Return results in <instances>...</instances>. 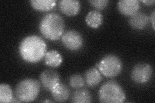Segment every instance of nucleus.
Instances as JSON below:
<instances>
[{
  "label": "nucleus",
  "mask_w": 155,
  "mask_h": 103,
  "mask_svg": "<svg viewBox=\"0 0 155 103\" xmlns=\"http://www.w3.org/2000/svg\"><path fill=\"white\" fill-rule=\"evenodd\" d=\"M19 52L23 60L30 63H36L45 57L47 45L43 39L36 35L25 37L21 41Z\"/></svg>",
  "instance_id": "obj_1"
},
{
  "label": "nucleus",
  "mask_w": 155,
  "mask_h": 103,
  "mask_svg": "<svg viewBox=\"0 0 155 103\" xmlns=\"http://www.w3.org/2000/svg\"><path fill=\"white\" fill-rule=\"evenodd\" d=\"M39 28L41 34L47 40L56 41L64 34L65 22L60 14L48 13L41 19Z\"/></svg>",
  "instance_id": "obj_2"
},
{
  "label": "nucleus",
  "mask_w": 155,
  "mask_h": 103,
  "mask_svg": "<svg viewBox=\"0 0 155 103\" xmlns=\"http://www.w3.org/2000/svg\"><path fill=\"white\" fill-rule=\"evenodd\" d=\"M125 99L123 88L114 80L104 82L100 88L99 100L101 102L120 103L124 102Z\"/></svg>",
  "instance_id": "obj_3"
},
{
  "label": "nucleus",
  "mask_w": 155,
  "mask_h": 103,
  "mask_svg": "<svg viewBox=\"0 0 155 103\" xmlns=\"http://www.w3.org/2000/svg\"><path fill=\"white\" fill-rule=\"evenodd\" d=\"M40 83L38 81L27 78L19 82L16 88V95L19 102H32L40 94Z\"/></svg>",
  "instance_id": "obj_4"
},
{
  "label": "nucleus",
  "mask_w": 155,
  "mask_h": 103,
  "mask_svg": "<svg viewBox=\"0 0 155 103\" xmlns=\"http://www.w3.org/2000/svg\"><path fill=\"white\" fill-rule=\"evenodd\" d=\"M96 66H98L101 73L110 78L119 75L123 68L122 61L117 56L114 54L104 56Z\"/></svg>",
  "instance_id": "obj_5"
},
{
  "label": "nucleus",
  "mask_w": 155,
  "mask_h": 103,
  "mask_svg": "<svg viewBox=\"0 0 155 103\" xmlns=\"http://www.w3.org/2000/svg\"><path fill=\"white\" fill-rule=\"evenodd\" d=\"M153 72V68L149 64L138 63L133 68L131 79L137 84H145L151 79Z\"/></svg>",
  "instance_id": "obj_6"
},
{
  "label": "nucleus",
  "mask_w": 155,
  "mask_h": 103,
  "mask_svg": "<svg viewBox=\"0 0 155 103\" xmlns=\"http://www.w3.org/2000/svg\"><path fill=\"white\" fill-rule=\"evenodd\" d=\"M62 43L68 50L72 51L78 50L83 47L84 40L82 36L74 30H69L65 32L62 36Z\"/></svg>",
  "instance_id": "obj_7"
},
{
  "label": "nucleus",
  "mask_w": 155,
  "mask_h": 103,
  "mask_svg": "<svg viewBox=\"0 0 155 103\" xmlns=\"http://www.w3.org/2000/svg\"><path fill=\"white\" fill-rule=\"evenodd\" d=\"M40 80L43 88L47 91L51 92L60 83V77L57 72L47 69L41 73Z\"/></svg>",
  "instance_id": "obj_8"
},
{
  "label": "nucleus",
  "mask_w": 155,
  "mask_h": 103,
  "mask_svg": "<svg viewBox=\"0 0 155 103\" xmlns=\"http://www.w3.org/2000/svg\"><path fill=\"white\" fill-rule=\"evenodd\" d=\"M140 8L138 0H121L118 2L119 11L125 16H130L137 12Z\"/></svg>",
  "instance_id": "obj_9"
},
{
  "label": "nucleus",
  "mask_w": 155,
  "mask_h": 103,
  "mask_svg": "<svg viewBox=\"0 0 155 103\" xmlns=\"http://www.w3.org/2000/svg\"><path fill=\"white\" fill-rule=\"evenodd\" d=\"M59 8L65 15L73 16L80 11V2L77 0H61L59 2Z\"/></svg>",
  "instance_id": "obj_10"
},
{
  "label": "nucleus",
  "mask_w": 155,
  "mask_h": 103,
  "mask_svg": "<svg viewBox=\"0 0 155 103\" xmlns=\"http://www.w3.org/2000/svg\"><path fill=\"white\" fill-rule=\"evenodd\" d=\"M149 18L146 14L139 12L130 16L129 19L130 26L136 30H142L147 26Z\"/></svg>",
  "instance_id": "obj_11"
},
{
  "label": "nucleus",
  "mask_w": 155,
  "mask_h": 103,
  "mask_svg": "<svg viewBox=\"0 0 155 103\" xmlns=\"http://www.w3.org/2000/svg\"><path fill=\"white\" fill-rule=\"evenodd\" d=\"M84 79L87 86L94 88L100 84L102 80V77L98 69L96 68H91L85 73Z\"/></svg>",
  "instance_id": "obj_12"
},
{
  "label": "nucleus",
  "mask_w": 155,
  "mask_h": 103,
  "mask_svg": "<svg viewBox=\"0 0 155 103\" xmlns=\"http://www.w3.org/2000/svg\"><path fill=\"white\" fill-rule=\"evenodd\" d=\"M51 95L56 102H65L70 97V90L65 85L60 83L51 91Z\"/></svg>",
  "instance_id": "obj_13"
},
{
  "label": "nucleus",
  "mask_w": 155,
  "mask_h": 103,
  "mask_svg": "<svg viewBox=\"0 0 155 103\" xmlns=\"http://www.w3.org/2000/svg\"><path fill=\"white\" fill-rule=\"evenodd\" d=\"M85 21L90 27L97 28L102 24L103 16L98 11H91L87 14Z\"/></svg>",
  "instance_id": "obj_14"
},
{
  "label": "nucleus",
  "mask_w": 155,
  "mask_h": 103,
  "mask_svg": "<svg viewBox=\"0 0 155 103\" xmlns=\"http://www.w3.org/2000/svg\"><path fill=\"white\" fill-rule=\"evenodd\" d=\"M45 64L50 67L56 68L61 65L63 61L61 55L57 50H52L46 53L45 56Z\"/></svg>",
  "instance_id": "obj_15"
},
{
  "label": "nucleus",
  "mask_w": 155,
  "mask_h": 103,
  "mask_svg": "<svg viewBox=\"0 0 155 103\" xmlns=\"http://www.w3.org/2000/svg\"><path fill=\"white\" fill-rule=\"evenodd\" d=\"M31 6L36 11L41 12H47L53 9L56 6L54 0H31Z\"/></svg>",
  "instance_id": "obj_16"
},
{
  "label": "nucleus",
  "mask_w": 155,
  "mask_h": 103,
  "mask_svg": "<svg viewBox=\"0 0 155 103\" xmlns=\"http://www.w3.org/2000/svg\"><path fill=\"white\" fill-rule=\"evenodd\" d=\"M92 101V97L88 90L85 88H79L72 96L71 101L74 103H89Z\"/></svg>",
  "instance_id": "obj_17"
},
{
  "label": "nucleus",
  "mask_w": 155,
  "mask_h": 103,
  "mask_svg": "<svg viewBox=\"0 0 155 103\" xmlns=\"http://www.w3.org/2000/svg\"><path fill=\"white\" fill-rule=\"evenodd\" d=\"M13 99V94L11 87L7 84L0 85V102L2 103L11 102Z\"/></svg>",
  "instance_id": "obj_18"
},
{
  "label": "nucleus",
  "mask_w": 155,
  "mask_h": 103,
  "mask_svg": "<svg viewBox=\"0 0 155 103\" xmlns=\"http://www.w3.org/2000/svg\"><path fill=\"white\" fill-rule=\"evenodd\" d=\"M84 78L80 74H74L71 76L69 79L70 86L74 89H79L85 85Z\"/></svg>",
  "instance_id": "obj_19"
},
{
  "label": "nucleus",
  "mask_w": 155,
  "mask_h": 103,
  "mask_svg": "<svg viewBox=\"0 0 155 103\" xmlns=\"http://www.w3.org/2000/svg\"><path fill=\"white\" fill-rule=\"evenodd\" d=\"M89 3L93 7L98 10H103L108 5V0H91Z\"/></svg>",
  "instance_id": "obj_20"
},
{
  "label": "nucleus",
  "mask_w": 155,
  "mask_h": 103,
  "mask_svg": "<svg viewBox=\"0 0 155 103\" xmlns=\"http://www.w3.org/2000/svg\"><path fill=\"white\" fill-rule=\"evenodd\" d=\"M155 11H153V12H152L151 17H150V21H151V24H152V27L153 30H155V27H154V21H155Z\"/></svg>",
  "instance_id": "obj_21"
},
{
  "label": "nucleus",
  "mask_w": 155,
  "mask_h": 103,
  "mask_svg": "<svg viewBox=\"0 0 155 103\" xmlns=\"http://www.w3.org/2000/svg\"><path fill=\"white\" fill-rule=\"evenodd\" d=\"M142 2L146 5H153L155 3L154 0H147V1H146V0H145V1L143 0Z\"/></svg>",
  "instance_id": "obj_22"
},
{
  "label": "nucleus",
  "mask_w": 155,
  "mask_h": 103,
  "mask_svg": "<svg viewBox=\"0 0 155 103\" xmlns=\"http://www.w3.org/2000/svg\"><path fill=\"white\" fill-rule=\"evenodd\" d=\"M43 102H52V101H49V100H45V101H43Z\"/></svg>",
  "instance_id": "obj_23"
}]
</instances>
